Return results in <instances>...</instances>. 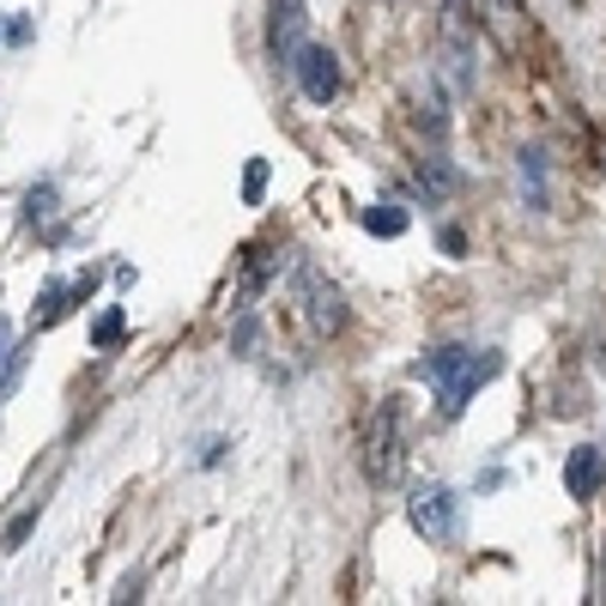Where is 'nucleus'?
<instances>
[{"label": "nucleus", "instance_id": "0eeeda50", "mask_svg": "<svg viewBox=\"0 0 606 606\" xmlns=\"http://www.w3.org/2000/svg\"><path fill=\"white\" fill-rule=\"evenodd\" d=\"M303 0H273V19H267V55H273V67H291V55H298L303 43Z\"/></svg>", "mask_w": 606, "mask_h": 606}, {"label": "nucleus", "instance_id": "f3484780", "mask_svg": "<svg viewBox=\"0 0 606 606\" xmlns=\"http://www.w3.org/2000/svg\"><path fill=\"white\" fill-rule=\"evenodd\" d=\"M0 358H7V316H0Z\"/></svg>", "mask_w": 606, "mask_h": 606}, {"label": "nucleus", "instance_id": "9d476101", "mask_svg": "<svg viewBox=\"0 0 606 606\" xmlns=\"http://www.w3.org/2000/svg\"><path fill=\"white\" fill-rule=\"evenodd\" d=\"M279 243H255L249 249V261H243V291H261L267 279H273V267H279Z\"/></svg>", "mask_w": 606, "mask_h": 606}, {"label": "nucleus", "instance_id": "9b49d317", "mask_svg": "<svg viewBox=\"0 0 606 606\" xmlns=\"http://www.w3.org/2000/svg\"><path fill=\"white\" fill-rule=\"evenodd\" d=\"M121 334H128V316H121V303H109L104 316L92 322V346H97V352H109V346H116Z\"/></svg>", "mask_w": 606, "mask_h": 606}, {"label": "nucleus", "instance_id": "20e7f679", "mask_svg": "<svg viewBox=\"0 0 606 606\" xmlns=\"http://www.w3.org/2000/svg\"><path fill=\"white\" fill-rule=\"evenodd\" d=\"M455 515H462V503H455L448 486H419L407 498V522H412V534H424V540H448V534H455Z\"/></svg>", "mask_w": 606, "mask_h": 606}, {"label": "nucleus", "instance_id": "1a4fd4ad", "mask_svg": "<svg viewBox=\"0 0 606 606\" xmlns=\"http://www.w3.org/2000/svg\"><path fill=\"white\" fill-rule=\"evenodd\" d=\"M419 188H424V200H448L462 188V176H455L448 159H419Z\"/></svg>", "mask_w": 606, "mask_h": 606}, {"label": "nucleus", "instance_id": "7ed1b4c3", "mask_svg": "<svg viewBox=\"0 0 606 606\" xmlns=\"http://www.w3.org/2000/svg\"><path fill=\"white\" fill-rule=\"evenodd\" d=\"M291 73H298V92L310 97V104H334V97H340V61H334V49H322V43H298Z\"/></svg>", "mask_w": 606, "mask_h": 606}, {"label": "nucleus", "instance_id": "423d86ee", "mask_svg": "<svg viewBox=\"0 0 606 606\" xmlns=\"http://www.w3.org/2000/svg\"><path fill=\"white\" fill-rule=\"evenodd\" d=\"M564 491L576 503H594L606 491V448H594V443H576L570 448V462H564Z\"/></svg>", "mask_w": 606, "mask_h": 606}, {"label": "nucleus", "instance_id": "f8f14e48", "mask_svg": "<svg viewBox=\"0 0 606 606\" xmlns=\"http://www.w3.org/2000/svg\"><path fill=\"white\" fill-rule=\"evenodd\" d=\"M364 231H370V237H400V231H407V212H400V207H370Z\"/></svg>", "mask_w": 606, "mask_h": 606}, {"label": "nucleus", "instance_id": "39448f33", "mask_svg": "<svg viewBox=\"0 0 606 606\" xmlns=\"http://www.w3.org/2000/svg\"><path fill=\"white\" fill-rule=\"evenodd\" d=\"M298 285H303V310H310V328L322 334V340H334V334L346 328V303H340V291L322 279V267H310L303 261L298 267Z\"/></svg>", "mask_w": 606, "mask_h": 606}, {"label": "nucleus", "instance_id": "ddd939ff", "mask_svg": "<svg viewBox=\"0 0 606 606\" xmlns=\"http://www.w3.org/2000/svg\"><path fill=\"white\" fill-rule=\"evenodd\" d=\"M261 195H267V159H249V171H243V200L261 207Z\"/></svg>", "mask_w": 606, "mask_h": 606}, {"label": "nucleus", "instance_id": "f03ea898", "mask_svg": "<svg viewBox=\"0 0 606 606\" xmlns=\"http://www.w3.org/2000/svg\"><path fill=\"white\" fill-rule=\"evenodd\" d=\"M400 467H407L400 407H395V400H383L376 419H370V436H364V474H370V486H400Z\"/></svg>", "mask_w": 606, "mask_h": 606}, {"label": "nucleus", "instance_id": "6e6552de", "mask_svg": "<svg viewBox=\"0 0 606 606\" xmlns=\"http://www.w3.org/2000/svg\"><path fill=\"white\" fill-rule=\"evenodd\" d=\"M92 285H97V273H80V279H67V285H43L37 310H31V334L55 328V322H61L67 310H73V303H85V298H92Z\"/></svg>", "mask_w": 606, "mask_h": 606}, {"label": "nucleus", "instance_id": "4468645a", "mask_svg": "<svg viewBox=\"0 0 606 606\" xmlns=\"http://www.w3.org/2000/svg\"><path fill=\"white\" fill-rule=\"evenodd\" d=\"M37 515H43V503H25V510H19V522L7 527V552H19V546H25V534L37 527Z\"/></svg>", "mask_w": 606, "mask_h": 606}, {"label": "nucleus", "instance_id": "f257e3e1", "mask_svg": "<svg viewBox=\"0 0 606 606\" xmlns=\"http://www.w3.org/2000/svg\"><path fill=\"white\" fill-rule=\"evenodd\" d=\"M412 376H424L436 388V412L443 419H462L467 400L503 376V352H491V346H479V352L474 346H436V352H424L412 364Z\"/></svg>", "mask_w": 606, "mask_h": 606}, {"label": "nucleus", "instance_id": "2eb2a0df", "mask_svg": "<svg viewBox=\"0 0 606 606\" xmlns=\"http://www.w3.org/2000/svg\"><path fill=\"white\" fill-rule=\"evenodd\" d=\"M49 212H55V188H49V183L31 188V195H25V219L37 224V219H49Z\"/></svg>", "mask_w": 606, "mask_h": 606}, {"label": "nucleus", "instance_id": "dca6fc26", "mask_svg": "<svg viewBox=\"0 0 606 606\" xmlns=\"http://www.w3.org/2000/svg\"><path fill=\"white\" fill-rule=\"evenodd\" d=\"M436 243H443V255H467V237L455 231V224H443V231H436Z\"/></svg>", "mask_w": 606, "mask_h": 606}]
</instances>
